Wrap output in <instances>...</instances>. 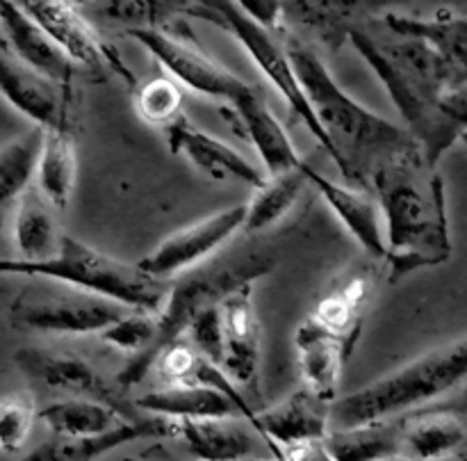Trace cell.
I'll return each mask as SVG.
<instances>
[{
    "instance_id": "obj_1",
    "label": "cell",
    "mask_w": 467,
    "mask_h": 461,
    "mask_svg": "<svg viewBox=\"0 0 467 461\" xmlns=\"http://www.w3.org/2000/svg\"><path fill=\"white\" fill-rule=\"evenodd\" d=\"M285 50L347 185L369 192L377 172L422 151L406 128L347 94L310 46L290 39Z\"/></svg>"
},
{
    "instance_id": "obj_2",
    "label": "cell",
    "mask_w": 467,
    "mask_h": 461,
    "mask_svg": "<svg viewBox=\"0 0 467 461\" xmlns=\"http://www.w3.org/2000/svg\"><path fill=\"white\" fill-rule=\"evenodd\" d=\"M381 210L390 281L451 256L445 181L427 164L422 151L388 164L372 178Z\"/></svg>"
},
{
    "instance_id": "obj_3",
    "label": "cell",
    "mask_w": 467,
    "mask_h": 461,
    "mask_svg": "<svg viewBox=\"0 0 467 461\" xmlns=\"http://www.w3.org/2000/svg\"><path fill=\"white\" fill-rule=\"evenodd\" d=\"M467 382V338L438 347L404 368L368 383L331 404V429H349L400 418L433 404Z\"/></svg>"
},
{
    "instance_id": "obj_4",
    "label": "cell",
    "mask_w": 467,
    "mask_h": 461,
    "mask_svg": "<svg viewBox=\"0 0 467 461\" xmlns=\"http://www.w3.org/2000/svg\"><path fill=\"white\" fill-rule=\"evenodd\" d=\"M347 39L383 82L406 121V131L422 149L431 135L438 100L450 91L447 64L431 46L410 37L381 41L360 27L349 26Z\"/></svg>"
},
{
    "instance_id": "obj_5",
    "label": "cell",
    "mask_w": 467,
    "mask_h": 461,
    "mask_svg": "<svg viewBox=\"0 0 467 461\" xmlns=\"http://www.w3.org/2000/svg\"><path fill=\"white\" fill-rule=\"evenodd\" d=\"M0 274L53 278L126 309L149 313H160L169 295V281L150 277L141 272L137 263L112 258L67 233L59 240V251L50 260L23 263L16 258H0Z\"/></svg>"
},
{
    "instance_id": "obj_6",
    "label": "cell",
    "mask_w": 467,
    "mask_h": 461,
    "mask_svg": "<svg viewBox=\"0 0 467 461\" xmlns=\"http://www.w3.org/2000/svg\"><path fill=\"white\" fill-rule=\"evenodd\" d=\"M276 260L263 251L214 258L199 267L182 272L169 281V295L158 313V336L144 363V374L153 370L155 359L164 347L182 341L190 324L213 306L222 304L228 295L244 286H254L260 277L274 269Z\"/></svg>"
},
{
    "instance_id": "obj_7",
    "label": "cell",
    "mask_w": 467,
    "mask_h": 461,
    "mask_svg": "<svg viewBox=\"0 0 467 461\" xmlns=\"http://www.w3.org/2000/svg\"><path fill=\"white\" fill-rule=\"evenodd\" d=\"M35 286L26 288L9 309L14 329L57 336H87L103 333L132 309L103 299L53 278L30 277Z\"/></svg>"
},
{
    "instance_id": "obj_8",
    "label": "cell",
    "mask_w": 467,
    "mask_h": 461,
    "mask_svg": "<svg viewBox=\"0 0 467 461\" xmlns=\"http://www.w3.org/2000/svg\"><path fill=\"white\" fill-rule=\"evenodd\" d=\"M199 16L210 18L214 21L217 18L219 26L226 27L242 46H244L246 53L254 58V62L258 64L260 71L272 80V85L281 91L283 99L287 100V105L292 108V112L304 121V126L308 128L310 135L324 146L328 155H331V146H328L327 135H324L322 126L315 119L313 110H310L308 99H306L304 89H301L299 80H296V73L292 68L290 58H287V50L281 41L274 37V32L265 30L258 23L251 21L242 7L237 3H226V0H214V3H203L199 5Z\"/></svg>"
},
{
    "instance_id": "obj_9",
    "label": "cell",
    "mask_w": 467,
    "mask_h": 461,
    "mask_svg": "<svg viewBox=\"0 0 467 461\" xmlns=\"http://www.w3.org/2000/svg\"><path fill=\"white\" fill-rule=\"evenodd\" d=\"M128 37L140 41L160 64L169 71V76L182 87L210 96V99L226 100L228 105L240 103L242 99L255 89L246 80L237 78L219 62H214L208 53L194 44H187L181 37L164 27H128Z\"/></svg>"
},
{
    "instance_id": "obj_10",
    "label": "cell",
    "mask_w": 467,
    "mask_h": 461,
    "mask_svg": "<svg viewBox=\"0 0 467 461\" xmlns=\"http://www.w3.org/2000/svg\"><path fill=\"white\" fill-rule=\"evenodd\" d=\"M244 215V205H233V208L210 215L192 226L181 228L167 240L160 242L149 256H144L137 267L155 278L171 281L178 274L208 263L237 231H242Z\"/></svg>"
},
{
    "instance_id": "obj_11",
    "label": "cell",
    "mask_w": 467,
    "mask_h": 461,
    "mask_svg": "<svg viewBox=\"0 0 467 461\" xmlns=\"http://www.w3.org/2000/svg\"><path fill=\"white\" fill-rule=\"evenodd\" d=\"M21 7L48 32L50 39L59 46L73 67L89 68V71H114L126 78L135 89V78L126 64L117 58L112 48L94 32L87 18L62 0H30Z\"/></svg>"
},
{
    "instance_id": "obj_12",
    "label": "cell",
    "mask_w": 467,
    "mask_h": 461,
    "mask_svg": "<svg viewBox=\"0 0 467 461\" xmlns=\"http://www.w3.org/2000/svg\"><path fill=\"white\" fill-rule=\"evenodd\" d=\"M16 368L39 386L64 393L67 397L96 400L123 411L121 388L100 374L94 365L71 351H50L39 347H23L14 354Z\"/></svg>"
},
{
    "instance_id": "obj_13",
    "label": "cell",
    "mask_w": 467,
    "mask_h": 461,
    "mask_svg": "<svg viewBox=\"0 0 467 461\" xmlns=\"http://www.w3.org/2000/svg\"><path fill=\"white\" fill-rule=\"evenodd\" d=\"M222 361L219 368L242 393L260 395V329L254 313V286H244L219 304Z\"/></svg>"
},
{
    "instance_id": "obj_14",
    "label": "cell",
    "mask_w": 467,
    "mask_h": 461,
    "mask_svg": "<svg viewBox=\"0 0 467 461\" xmlns=\"http://www.w3.org/2000/svg\"><path fill=\"white\" fill-rule=\"evenodd\" d=\"M0 94L23 117L36 123L39 131L68 126V94L71 89L55 85L18 62L0 39Z\"/></svg>"
},
{
    "instance_id": "obj_15",
    "label": "cell",
    "mask_w": 467,
    "mask_h": 461,
    "mask_svg": "<svg viewBox=\"0 0 467 461\" xmlns=\"http://www.w3.org/2000/svg\"><path fill=\"white\" fill-rule=\"evenodd\" d=\"M0 39L18 62L55 85L71 89L76 67L21 3H0Z\"/></svg>"
},
{
    "instance_id": "obj_16",
    "label": "cell",
    "mask_w": 467,
    "mask_h": 461,
    "mask_svg": "<svg viewBox=\"0 0 467 461\" xmlns=\"http://www.w3.org/2000/svg\"><path fill=\"white\" fill-rule=\"evenodd\" d=\"M169 149L176 155H185L201 173L214 178V181H240L258 190L267 176L254 167L240 151L228 146L219 137L194 128L185 117L164 131Z\"/></svg>"
},
{
    "instance_id": "obj_17",
    "label": "cell",
    "mask_w": 467,
    "mask_h": 461,
    "mask_svg": "<svg viewBox=\"0 0 467 461\" xmlns=\"http://www.w3.org/2000/svg\"><path fill=\"white\" fill-rule=\"evenodd\" d=\"M254 429L274 450L304 441H322L331 429V404L299 388L272 409L255 414Z\"/></svg>"
},
{
    "instance_id": "obj_18",
    "label": "cell",
    "mask_w": 467,
    "mask_h": 461,
    "mask_svg": "<svg viewBox=\"0 0 467 461\" xmlns=\"http://www.w3.org/2000/svg\"><path fill=\"white\" fill-rule=\"evenodd\" d=\"M306 176H308L310 185L319 192V196L327 201L328 208L336 213V217L345 224L349 236L374 260L386 263V240H383L381 210H379L377 199L368 190L336 183L310 164H306Z\"/></svg>"
},
{
    "instance_id": "obj_19",
    "label": "cell",
    "mask_w": 467,
    "mask_h": 461,
    "mask_svg": "<svg viewBox=\"0 0 467 461\" xmlns=\"http://www.w3.org/2000/svg\"><path fill=\"white\" fill-rule=\"evenodd\" d=\"M295 345L304 388L317 395L319 400L333 404L337 400V386H340L345 361L354 347L342 338L324 331L310 318L304 320L296 329Z\"/></svg>"
},
{
    "instance_id": "obj_20",
    "label": "cell",
    "mask_w": 467,
    "mask_h": 461,
    "mask_svg": "<svg viewBox=\"0 0 467 461\" xmlns=\"http://www.w3.org/2000/svg\"><path fill=\"white\" fill-rule=\"evenodd\" d=\"M401 456L410 461H441L467 447V418L451 411L422 406L400 415Z\"/></svg>"
},
{
    "instance_id": "obj_21",
    "label": "cell",
    "mask_w": 467,
    "mask_h": 461,
    "mask_svg": "<svg viewBox=\"0 0 467 461\" xmlns=\"http://www.w3.org/2000/svg\"><path fill=\"white\" fill-rule=\"evenodd\" d=\"M176 436V423L158 415L149 418L128 420L121 427L112 429L100 436L87 438H59L35 447L21 461H96L99 456L126 445V443L141 441V438H171Z\"/></svg>"
},
{
    "instance_id": "obj_22",
    "label": "cell",
    "mask_w": 467,
    "mask_h": 461,
    "mask_svg": "<svg viewBox=\"0 0 467 461\" xmlns=\"http://www.w3.org/2000/svg\"><path fill=\"white\" fill-rule=\"evenodd\" d=\"M388 30L395 37H410L431 46L450 68V89L467 82V16L438 14L436 18L409 16L388 12L383 16Z\"/></svg>"
},
{
    "instance_id": "obj_23",
    "label": "cell",
    "mask_w": 467,
    "mask_h": 461,
    "mask_svg": "<svg viewBox=\"0 0 467 461\" xmlns=\"http://www.w3.org/2000/svg\"><path fill=\"white\" fill-rule=\"evenodd\" d=\"M233 112H235L237 121L244 128L249 140L254 141L255 151H258L269 176L292 172V169L304 164V160L296 153L295 144L287 137L285 128L281 126L276 114L269 110V105L265 103L258 89H254L246 99L233 105Z\"/></svg>"
},
{
    "instance_id": "obj_24",
    "label": "cell",
    "mask_w": 467,
    "mask_h": 461,
    "mask_svg": "<svg viewBox=\"0 0 467 461\" xmlns=\"http://www.w3.org/2000/svg\"><path fill=\"white\" fill-rule=\"evenodd\" d=\"M35 190L53 208H67L78 178V153L71 128L41 131V146L35 164Z\"/></svg>"
},
{
    "instance_id": "obj_25",
    "label": "cell",
    "mask_w": 467,
    "mask_h": 461,
    "mask_svg": "<svg viewBox=\"0 0 467 461\" xmlns=\"http://www.w3.org/2000/svg\"><path fill=\"white\" fill-rule=\"evenodd\" d=\"M137 409L158 418L173 420H219L235 418L237 409L217 391L201 386H162L149 391L135 402Z\"/></svg>"
},
{
    "instance_id": "obj_26",
    "label": "cell",
    "mask_w": 467,
    "mask_h": 461,
    "mask_svg": "<svg viewBox=\"0 0 467 461\" xmlns=\"http://www.w3.org/2000/svg\"><path fill=\"white\" fill-rule=\"evenodd\" d=\"M59 233L55 222L53 205L35 190L27 187L16 204L14 215V245L18 249V258L23 263H46L59 251Z\"/></svg>"
},
{
    "instance_id": "obj_27",
    "label": "cell",
    "mask_w": 467,
    "mask_h": 461,
    "mask_svg": "<svg viewBox=\"0 0 467 461\" xmlns=\"http://www.w3.org/2000/svg\"><path fill=\"white\" fill-rule=\"evenodd\" d=\"M176 438L199 461H240L254 450V436L235 418L181 420Z\"/></svg>"
},
{
    "instance_id": "obj_28",
    "label": "cell",
    "mask_w": 467,
    "mask_h": 461,
    "mask_svg": "<svg viewBox=\"0 0 467 461\" xmlns=\"http://www.w3.org/2000/svg\"><path fill=\"white\" fill-rule=\"evenodd\" d=\"M369 290H372V283L363 274L345 278L340 286H333L317 301L310 320L319 324L324 331L342 338V341L354 347L360 336V329H363V315L365 309H368Z\"/></svg>"
},
{
    "instance_id": "obj_29",
    "label": "cell",
    "mask_w": 467,
    "mask_h": 461,
    "mask_svg": "<svg viewBox=\"0 0 467 461\" xmlns=\"http://www.w3.org/2000/svg\"><path fill=\"white\" fill-rule=\"evenodd\" d=\"M36 418L59 438L100 436L128 423L123 420V411L103 402L82 400V397H62L57 402H50L36 414Z\"/></svg>"
},
{
    "instance_id": "obj_30",
    "label": "cell",
    "mask_w": 467,
    "mask_h": 461,
    "mask_svg": "<svg viewBox=\"0 0 467 461\" xmlns=\"http://www.w3.org/2000/svg\"><path fill=\"white\" fill-rule=\"evenodd\" d=\"M333 461H383L401 456L400 418L349 429H333L324 438Z\"/></svg>"
},
{
    "instance_id": "obj_31",
    "label": "cell",
    "mask_w": 467,
    "mask_h": 461,
    "mask_svg": "<svg viewBox=\"0 0 467 461\" xmlns=\"http://www.w3.org/2000/svg\"><path fill=\"white\" fill-rule=\"evenodd\" d=\"M306 185H310L306 176V162L292 172L267 176V181L255 190L254 199L244 205L246 215L242 228L246 233H258L281 222L287 213H292Z\"/></svg>"
},
{
    "instance_id": "obj_32",
    "label": "cell",
    "mask_w": 467,
    "mask_h": 461,
    "mask_svg": "<svg viewBox=\"0 0 467 461\" xmlns=\"http://www.w3.org/2000/svg\"><path fill=\"white\" fill-rule=\"evenodd\" d=\"M467 132V82L456 89L445 91L436 105L433 128L427 144L422 146V155L427 164L438 167V160L445 151H450L456 141Z\"/></svg>"
},
{
    "instance_id": "obj_33",
    "label": "cell",
    "mask_w": 467,
    "mask_h": 461,
    "mask_svg": "<svg viewBox=\"0 0 467 461\" xmlns=\"http://www.w3.org/2000/svg\"><path fill=\"white\" fill-rule=\"evenodd\" d=\"M39 146L41 131L36 128L30 135L18 137L0 149V213L30 187Z\"/></svg>"
},
{
    "instance_id": "obj_34",
    "label": "cell",
    "mask_w": 467,
    "mask_h": 461,
    "mask_svg": "<svg viewBox=\"0 0 467 461\" xmlns=\"http://www.w3.org/2000/svg\"><path fill=\"white\" fill-rule=\"evenodd\" d=\"M135 110L141 121L167 131L182 117V89L173 78L158 76L135 87Z\"/></svg>"
},
{
    "instance_id": "obj_35",
    "label": "cell",
    "mask_w": 467,
    "mask_h": 461,
    "mask_svg": "<svg viewBox=\"0 0 467 461\" xmlns=\"http://www.w3.org/2000/svg\"><path fill=\"white\" fill-rule=\"evenodd\" d=\"M36 420L35 404L26 395L0 400V450L16 452L26 445Z\"/></svg>"
},
{
    "instance_id": "obj_36",
    "label": "cell",
    "mask_w": 467,
    "mask_h": 461,
    "mask_svg": "<svg viewBox=\"0 0 467 461\" xmlns=\"http://www.w3.org/2000/svg\"><path fill=\"white\" fill-rule=\"evenodd\" d=\"M105 14L117 21L130 23V27H164V18L182 5L176 3H105Z\"/></svg>"
},
{
    "instance_id": "obj_37",
    "label": "cell",
    "mask_w": 467,
    "mask_h": 461,
    "mask_svg": "<svg viewBox=\"0 0 467 461\" xmlns=\"http://www.w3.org/2000/svg\"><path fill=\"white\" fill-rule=\"evenodd\" d=\"M242 7V12L251 18V21L258 23L265 30H278L281 27V18L285 16V9H283V3H237Z\"/></svg>"
},
{
    "instance_id": "obj_38",
    "label": "cell",
    "mask_w": 467,
    "mask_h": 461,
    "mask_svg": "<svg viewBox=\"0 0 467 461\" xmlns=\"http://www.w3.org/2000/svg\"><path fill=\"white\" fill-rule=\"evenodd\" d=\"M429 409H438V411H451V414H459L467 418V383L461 386L454 395L445 397V400H438L433 404H429Z\"/></svg>"
},
{
    "instance_id": "obj_39",
    "label": "cell",
    "mask_w": 467,
    "mask_h": 461,
    "mask_svg": "<svg viewBox=\"0 0 467 461\" xmlns=\"http://www.w3.org/2000/svg\"><path fill=\"white\" fill-rule=\"evenodd\" d=\"M454 461H467V447H465L463 452H461V455L454 456Z\"/></svg>"
},
{
    "instance_id": "obj_40",
    "label": "cell",
    "mask_w": 467,
    "mask_h": 461,
    "mask_svg": "<svg viewBox=\"0 0 467 461\" xmlns=\"http://www.w3.org/2000/svg\"><path fill=\"white\" fill-rule=\"evenodd\" d=\"M383 461H410V459H406V456H390V459H383Z\"/></svg>"
},
{
    "instance_id": "obj_41",
    "label": "cell",
    "mask_w": 467,
    "mask_h": 461,
    "mask_svg": "<svg viewBox=\"0 0 467 461\" xmlns=\"http://www.w3.org/2000/svg\"><path fill=\"white\" fill-rule=\"evenodd\" d=\"M240 461H267V459H254V456H246V459H240ZM276 461V459H274Z\"/></svg>"
},
{
    "instance_id": "obj_42",
    "label": "cell",
    "mask_w": 467,
    "mask_h": 461,
    "mask_svg": "<svg viewBox=\"0 0 467 461\" xmlns=\"http://www.w3.org/2000/svg\"><path fill=\"white\" fill-rule=\"evenodd\" d=\"M461 141H463V144L467 146V132H465V135H463V137H461Z\"/></svg>"
},
{
    "instance_id": "obj_43",
    "label": "cell",
    "mask_w": 467,
    "mask_h": 461,
    "mask_svg": "<svg viewBox=\"0 0 467 461\" xmlns=\"http://www.w3.org/2000/svg\"><path fill=\"white\" fill-rule=\"evenodd\" d=\"M0 226H3V213H0Z\"/></svg>"
},
{
    "instance_id": "obj_44",
    "label": "cell",
    "mask_w": 467,
    "mask_h": 461,
    "mask_svg": "<svg viewBox=\"0 0 467 461\" xmlns=\"http://www.w3.org/2000/svg\"><path fill=\"white\" fill-rule=\"evenodd\" d=\"M123 461H132V459H123Z\"/></svg>"
}]
</instances>
